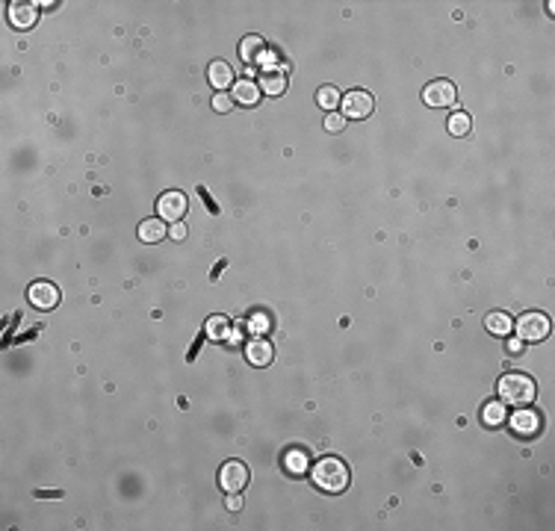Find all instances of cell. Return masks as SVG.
Returning <instances> with one entry per match:
<instances>
[{
    "label": "cell",
    "instance_id": "cell-25",
    "mask_svg": "<svg viewBox=\"0 0 555 531\" xmlns=\"http://www.w3.org/2000/svg\"><path fill=\"white\" fill-rule=\"evenodd\" d=\"M225 505H227V511H239V508H243V499H239L236 493H227V502H225Z\"/></svg>",
    "mask_w": 555,
    "mask_h": 531
},
{
    "label": "cell",
    "instance_id": "cell-24",
    "mask_svg": "<svg viewBox=\"0 0 555 531\" xmlns=\"http://www.w3.org/2000/svg\"><path fill=\"white\" fill-rule=\"evenodd\" d=\"M231 95H225V92H216V98H213V109L216 112H231Z\"/></svg>",
    "mask_w": 555,
    "mask_h": 531
},
{
    "label": "cell",
    "instance_id": "cell-1",
    "mask_svg": "<svg viewBox=\"0 0 555 531\" xmlns=\"http://www.w3.org/2000/svg\"><path fill=\"white\" fill-rule=\"evenodd\" d=\"M310 481L325 493H343L349 487V466L340 461V457L328 455V457H322V461L313 464Z\"/></svg>",
    "mask_w": 555,
    "mask_h": 531
},
{
    "label": "cell",
    "instance_id": "cell-16",
    "mask_svg": "<svg viewBox=\"0 0 555 531\" xmlns=\"http://www.w3.org/2000/svg\"><path fill=\"white\" fill-rule=\"evenodd\" d=\"M258 86H260V92H266V95H283V89H287V77L278 74V71H266Z\"/></svg>",
    "mask_w": 555,
    "mask_h": 531
},
{
    "label": "cell",
    "instance_id": "cell-10",
    "mask_svg": "<svg viewBox=\"0 0 555 531\" xmlns=\"http://www.w3.org/2000/svg\"><path fill=\"white\" fill-rule=\"evenodd\" d=\"M537 428H540V416L532 408H520V410H514V416H511V431H517L520 437L537 434Z\"/></svg>",
    "mask_w": 555,
    "mask_h": 531
},
{
    "label": "cell",
    "instance_id": "cell-11",
    "mask_svg": "<svg viewBox=\"0 0 555 531\" xmlns=\"http://www.w3.org/2000/svg\"><path fill=\"white\" fill-rule=\"evenodd\" d=\"M9 21H12V27H18V30H33L36 21H39V9L33 4H12L9 6Z\"/></svg>",
    "mask_w": 555,
    "mask_h": 531
},
{
    "label": "cell",
    "instance_id": "cell-5",
    "mask_svg": "<svg viewBox=\"0 0 555 531\" xmlns=\"http://www.w3.org/2000/svg\"><path fill=\"white\" fill-rule=\"evenodd\" d=\"M187 207H189V201H187V195L183 192H163L160 195V201H156V216H160L163 222H180L183 216H187Z\"/></svg>",
    "mask_w": 555,
    "mask_h": 531
},
{
    "label": "cell",
    "instance_id": "cell-22",
    "mask_svg": "<svg viewBox=\"0 0 555 531\" xmlns=\"http://www.w3.org/2000/svg\"><path fill=\"white\" fill-rule=\"evenodd\" d=\"M469 127H473V121H469L467 112H455V116L449 119V133L452 136H467Z\"/></svg>",
    "mask_w": 555,
    "mask_h": 531
},
{
    "label": "cell",
    "instance_id": "cell-12",
    "mask_svg": "<svg viewBox=\"0 0 555 531\" xmlns=\"http://www.w3.org/2000/svg\"><path fill=\"white\" fill-rule=\"evenodd\" d=\"M207 80H210L213 89L225 92L227 86H231V80H234V68L227 65L225 60H213V62L207 65Z\"/></svg>",
    "mask_w": 555,
    "mask_h": 531
},
{
    "label": "cell",
    "instance_id": "cell-2",
    "mask_svg": "<svg viewBox=\"0 0 555 531\" xmlns=\"http://www.w3.org/2000/svg\"><path fill=\"white\" fill-rule=\"evenodd\" d=\"M496 390H500V401L502 405H532L535 396H537V387L529 375H523V372H511V375L500 378L496 384Z\"/></svg>",
    "mask_w": 555,
    "mask_h": 531
},
{
    "label": "cell",
    "instance_id": "cell-27",
    "mask_svg": "<svg viewBox=\"0 0 555 531\" xmlns=\"http://www.w3.org/2000/svg\"><path fill=\"white\" fill-rule=\"evenodd\" d=\"M523 346H526L523 340H508V351H511V354H520V351H523Z\"/></svg>",
    "mask_w": 555,
    "mask_h": 531
},
{
    "label": "cell",
    "instance_id": "cell-13",
    "mask_svg": "<svg viewBox=\"0 0 555 531\" xmlns=\"http://www.w3.org/2000/svg\"><path fill=\"white\" fill-rule=\"evenodd\" d=\"M234 100L243 107H258L260 100V86L254 80H234Z\"/></svg>",
    "mask_w": 555,
    "mask_h": 531
},
{
    "label": "cell",
    "instance_id": "cell-26",
    "mask_svg": "<svg viewBox=\"0 0 555 531\" xmlns=\"http://www.w3.org/2000/svg\"><path fill=\"white\" fill-rule=\"evenodd\" d=\"M168 234H172V239H187V224L175 222V224H172V231H168Z\"/></svg>",
    "mask_w": 555,
    "mask_h": 531
},
{
    "label": "cell",
    "instance_id": "cell-17",
    "mask_svg": "<svg viewBox=\"0 0 555 531\" xmlns=\"http://www.w3.org/2000/svg\"><path fill=\"white\" fill-rule=\"evenodd\" d=\"M260 53H263V39L260 36H246L243 41H239V56H243V62H254Z\"/></svg>",
    "mask_w": 555,
    "mask_h": 531
},
{
    "label": "cell",
    "instance_id": "cell-4",
    "mask_svg": "<svg viewBox=\"0 0 555 531\" xmlns=\"http://www.w3.org/2000/svg\"><path fill=\"white\" fill-rule=\"evenodd\" d=\"M340 107H343L346 121L349 119H369V116H373V109H375V98L369 92H363V89H352L349 95L340 98Z\"/></svg>",
    "mask_w": 555,
    "mask_h": 531
},
{
    "label": "cell",
    "instance_id": "cell-21",
    "mask_svg": "<svg viewBox=\"0 0 555 531\" xmlns=\"http://www.w3.org/2000/svg\"><path fill=\"white\" fill-rule=\"evenodd\" d=\"M316 104L325 109V112H334L340 107V92L334 89V86H322V89L316 92Z\"/></svg>",
    "mask_w": 555,
    "mask_h": 531
},
{
    "label": "cell",
    "instance_id": "cell-20",
    "mask_svg": "<svg viewBox=\"0 0 555 531\" xmlns=\"http://www.w3.org/2000/svg\"><path fill=\"white\" fill-rule=\"evenodd\" d=\"M283 469H287L290 476H302V472L307 469V455L298 452V449H290L287 457H283Z\"/></svg>",
    "mask_w": 555,
    "mask_h": 531
},
{
    "label": "cell",
    "instance_id": "cell-19",
    "mask_svg": "<svg viewBox=\"0 0 555 531\" xmlns=\"http://www.w3.org/2000/svg\"><path fill=\"white\" fill-rule=\"evenodd\" d=\"M481 422L485 425H502L505 422V405L502 401H488V405L481 408Z\"/></svg>",
    "mask_w": 555,
    "mask_h": 531
},
{
    "label": "cell",
    "instance_id": "cell-9",
    "mask_svg": "<svg viewBox=\"0 0 555 531\" xmlns=\"http://www.w3.org/2000/svg\"><path fill=\"white\" fill-rule=\"evenodd\" d=\"M246 357H248L251 366H269V363H272V357H275V346L266 337H254L246 346Z\"/></svg>",
    "mask_w": 555,
    "mask_h": 531
},
{
    "label": "cell",
    "instance_id": "cell-18",
    "mask_svg": "<svg viewBox=\"0 0 555 531\" xmlns=\"http://www.w3.org/2000/svg\"><path fill=\"white\" fill-rule=\"evenodd\" d=\"M207 337L210 340H227L231 337V319L227 316H213L207 322Z\"/></svg>",
    "mask_w": 555,
    "mask_h": 531
},
{
    "label": "cell",
    "instance_id": "cell-3",
    "mask_svg": "<svg viewBox=\"0 0 555 531\" xmlns=\"http://www.w3.org/2000/svg\"><path fill=\"white\" fill-rule=\"evenodd\" d=\"M514 331H517V340H523V342H540V340L549 337V316L537 313V310H529V313H523L517 319Z\"/></svg>",
    "mask_w": 555,
    "mask_h": 531
},
{
    "label": "cell",
    "instance_id": "cell-23",
    "mask_svg": "<svg viewBox=\"0 0 555 531\" xmlns=\"http://www.w3.org/2000/svg\"><path fill=\"white\" fill-rule=\"evenodd\" d=\"M346 124L349 121H346L343 112H328V116H325V130H328V133H340Z\"/></svg>",
    "mask_w": 555,
    "mask_h": 531
},
{
    "label": "cell",
    "instance_id": "cell-7",
    "mask_svg": "<svg viewBox=\"0 0 555 531\" xmlns=\"http://www.w3.org/2000/svg\"><path fill=\"white\" fill-rule=\"evenodd\" d=\"M455 98H458V92H455V83L449 80H432L422 89V100L429 107H452Z\"/></svg>",
    "mask_w": 555,
    "mask_h": 531
},
{
    "label": "cell",
    "instance_id": "cell-14",
    "mask_svg": "<svg viewBox=\"0 0 555 531\" xmlns=\"http://www.w3.org/2000/svg\"><path fill=\"white\" fill-rule=\"evenodd\" d=\"M166 222L156 216V219H145L139 224V239L142 242H148V246H156V242H163L166 239Z\"/></svg>",
    "mask_w": 555,
    "mask_h": 531
},
{
    "label": "cell",
    "instance_id": "cell-15",
    "mask_svg": "<svg viewBox=\"0 0 555 531\" xmlns=\"http://www.w3.org/2000/svg\"><path fill=\"white\" fill-rule=\"evenodd\" d=\"M485 328L493 334V337H508L511 331H514V319H511L508 313H488V319H485Z\"/></svg>",
    "mask_w": 555,
    "mask_h": 531
},
{
    "label": "cell",
    "instance_id": "cell-8",
    "mask_svg": "<svg viewBox=\"0 0 555 531\" xmlns=\"http://www.w3.org/2000/svg\"><path fill=\"white\" fill-rule=\"evenodd\" d=\"M27 298L36 310H53L60 304V290L51 283V281H36L30 290H27Z\"/></svg>",
    "mask_w": 555,
    "mask_h": 531
},
{
    "label": "cell",
    "instance_id": "cell-6",
    "mask_svg": "<svg viewBox=\"0 0 555 531\" xmlns=\"http://www.w3.org/2000/svg\"><path fill=\"white\" fill-rule=\"evenodd\" d=\"M248 484V466L243 461H227L219 469V487L225 493H239Z\"/></svg>",
    "mask_w": 555,
    "mask_h": 531
}]
</instances>
